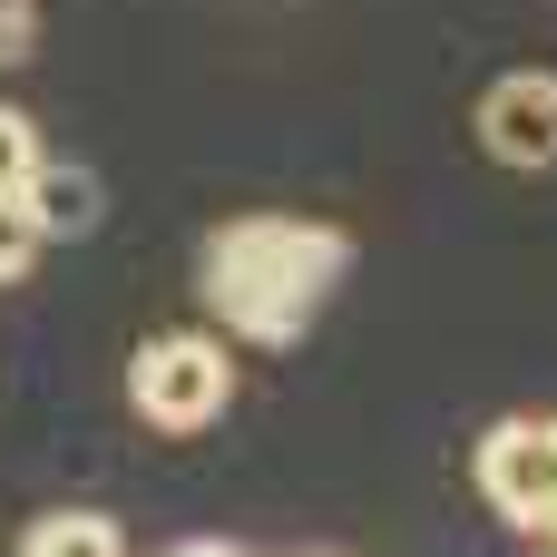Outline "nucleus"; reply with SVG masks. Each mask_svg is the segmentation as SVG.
Here are the masks:
<instances>
[{
  "label": "nucleus",
  "mask_w": 557,
  "mask_h": 557,
  "mask_svg": "<svg viewBox=\"0 0 557 557\" xmlns=\"http://www.w3.org/2000/svg\"><path fill=\"white\" fill-rule=\"evenodd\" d=\"M39 49V0H0V69H20Z\"/></svg>",
  "instance_id": "nucleus-9"
},
{
  "label": "nucleus",
  "mask_w": 557,
  "mask_h": 557,
  "mask_svg": "<svg viewBox=\"0 0 557 557\" xmlns=\"http://www.w3.org/2000/svg\"><path fill=\"white\" fill-rule=\"evenodd\" d=\"M127 401H137V421L147 431H206V421H225V401H235V362H225V343H206V333H157V343H137V362H127Z\"/></svg>",
  "instance_id": "nucleus-2"
},
{
  "label": "nucleus",
  "mask_w": 557,
  "mask_h": 557,
  "mask_svg": "<svg viewBox=\"0 0 557 557\" xmlns=\"http://www.w3.org/2000/svg\"><path fill=\"white\" fill-rule=\"evenodd\" d=\"M176 557H245V548H215V539H196V548H176Z\"/></svg>",
  "instance_id": "nucleus-10"
},
{
  "label": "nucleus",
  "mask_w": 557,
  "mask_h": 557,
  "mask_svg": "<svg viewBox=\"0 0 557 557\" xmlns=\"http://www.w3.org/2000/svg\"><path fill=\"white\" fill-rule=\"evenodd\" d=\"M480 147L519 176H548L557 166V78L548 69H509L480 88Z\"/></svg>",
  "instance_id": "nucleus-4"
},
{
  "label": "nucleus",
  "mask_w": 557,
  "mask_h": 557,
  "mask_svg": "<svg viewBox=\"0 0 557 557\" xmlns=\"http://www.w3.org/2000/svg\"><path fill=\"white\" fill-rule=\"evenodd\" d=\"M20 206L39 215V235H49V245H69V235H88V225H98V176H88V166L39 157V176L20 186Z\"/></svg>",
  "instance_id": "nucleus-5"
},
{
  "label": "nucleus",
  "mask_w": 557,
  "mask_h": 557,
  "mask_svg": "<svg viewBox=\"0 0 557 557\" xmlns=\"http://www.w3.org/2000/svg\"><path fill=\"white\" fill-rule=\"evenodd\" d=\"M39 245H49V235H39V215H29L20 196H0V284H20V274L39 264Z\"/></svg>",
  "instance_id": "nucleus-7"
},
{
  "label": "nucleus",
  "mask_w": 557,
  "mask_h": 557,
  "mask_svg": "<svg viewBox=\"0 0 557 557\" xmlns=\"http://www.w3.org/2000/svg\"><path fill=\"white\" fill-rule=\"evenodd\" d=\"M10 557H127V539H117V519H98V509H49V519L20 529Z\"/></svg>",
  "instance_id": "nucleus-6"
},
{
  "label": "nucleus",
  "mask_w": 557,
  "mask_h": 557,
  "mask_svg": "<svg viewBox=\"0 0 557 557\" xmlns=\"http://www.w3.org/2000/svg\"><path fill=\"white\" fill-rule=\"evenodd\" d=\"M343 264H352V245L313 215H225L196 255V294L215 304V323L235 343L274 352V343H304V323Z\"/></svg>",
  "instance_id": "nucleus-1"
},
{
  "label": "nucleus",
  "mask_w": 557,
  "mask_h": 557,
  "mask_svg": "<svg viewBox=\"0 0 557 557\" xmlns=\"http://www.w3.org/2000/svg\"><path fill=\"white\" fill-rule=\"evenodd\" d=\"M548 548H557V539H548Z\"/></svg>",
  "instance_id": "nucleus-11"
},
{
  "label": "nucleus",
  "mask_w": 557,
  "mask_h": 557,
  "mask_svg": "<svg viewBox=\"0 0 557 557\" xmlns=\"http://www.w3.org/2000/svg\"><path fill=\"white\" fill-rule=\"evenodd\" d=\"M29 176H39V127L20 108H0V196H20Z\"/></svg>",
  "instance_id": "nucleus-8"
},
{
  "label": "nucleus",
  "mask_w": 557,
  "mask_h": 557,
  "mask_svg": "<svg viewBox=\"0 0 557 557\" xmlns=\"http://www.w3.org/2000/svg\"><path fill=\"white\" fill-rule=\"evenodd\" d=\"M480 499L529 529V539H557V411H509L480 431V460H470Z\"/></svg>",
  "instance_id": "nucleus-3"
}]
</instances>
